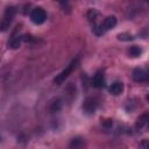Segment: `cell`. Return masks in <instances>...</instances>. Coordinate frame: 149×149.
I'll use <instances>...</instances> for the list:
<instances>
[{"label":"cell","instance_id":"1","mask_svg":"<svg viewBox=\"0 0 149 149\" xmlns=\"http://www.w3.org/2000/svg\"><path fill=\"white\" fill-rule=\"evenodd\" d=\"M115 26H116V17L114 15H109V16L105 17L101 23H99L95 27H93V30H94V33L97 35H102L107 30L113 29Z\"/></svg>","mask_w":149,"mask_h":149},{"label":"cell","instance_id":"2","mask_svg":"<svg viewBox=\"0 0 149 149\" xmlns=\"http://www.w3.org/2000/svg\"><path fill=\"white\" fill-rule=\"evenodd\" d=\"M78 63H79V59L78 58H74V59H72L71 61V63L59 73V74H57L56 77H55V79H54V83L55 84H57V85H61V84H63L64 81H65V79L73 72V70L77 68V65H78Z\"/></svg>","mask_w":149,"mask_h":149},{"label":"cell","instance_id":"3","mask_svg":"<svg viewBox=\"0 0 149 149\" xmlns=\"http://www.w3.org/2000/svg\"><path fill=\"white\" fill-rule=\"evenodd\" d=\"M15 13H16V9H15L14 6H9V7L6 8V10L3 13V16L0 20V31H6L9 28L14 16H15Z\"/></svg>","mask_w":149,"mask_h":149},{"label":"cell","instance_id":"4","mask_svg":"<svg viewBox=\"0 0 149 149\" xmlns=\"http://www.w3.org/2000/svg\"><path fill=\"white\" fill-rule=\"evenodd\" d=\"M30 20L35 24H42L47 20V13L42 7H36L30 13Z\"/></svg>","mask_w":149,"mask_h":149},{"label":"cell","instance_id":"5","mask_svg":"<svg viewBox=\"0 0 149 149\" xmlns=\"http://www.w3.org/2000/svg\"><path fill=\"white\" fill-rule=\"evenodd\" d=\"M97 107H98V102H97V100L94 99V98H92V97H87L85 100H84V102H83V106H81V108H83V112L85 113V114H93L95 111H97Z\"/></svg>","mask_w":149,"mask_h":149},{"label":"cell","instance_id":"6","mask_svg":"<svg viewBox=\"0 0 149 149\" xmlns=\"http://www.w3.org/2000/svg\"><path fill=\"white\" fill-rule=\"evenodd\" d=\"M27 37H28L27 35L13 34V35H12V37H10V40L8 41L7 45H8V48H10V49H17V48L22 44V42H23V41H27V40H28Z\"/></svg>","mask_w":149,"mask_h":149},{"label":"cell","instance_id":"7","mask_svg":"<svg viewBox=\"0 0 149 149\" xmlns=\"http://www.w3.org/2000/svg\"><path fill=\"white\" fill-rule=\"evenodd\" d=\"M132 77L135 81L137 83H143V81H147L148 78H149V74H148V71L146 69H142V68H136L133 70L132 72Z\"/></svg>","mask_w":149,"mask_h":149},{"label":"cell","instance_id":"8","mask_svg":"<svg viewBox=\"0 0 149 149\" xmlns=\"http://www.w3.org/2000/svg\"><path fill=\"white\" fill-rule=\"evenodd\" d=\"M92 86L95 88H101L105 86V74L102 70H98L92 78Z\"/></svg>","mask_w":149,"mask_h":149},{"label":"cell","instance_id":"9","mask_svg":"<svg viewBox=\"0 0 149 149\" xmlns=\"http://www.w3.org/2000/svg\"><path fill=\"white\" fill-rule=\"evenodd\" d=\"M109 92L113 94V95H119V94H121L122 93V91H123V84L121 83V81H114V83H112V85L109 86Z\"/></svg>","mask_w":149,"mask_h":149},{"label":"cell","instance_id":"10","mask_svg":"<svg viewBox=\"0 0 149 149\" xmlns=\"http://www.w3.org/2000/svg\"><path fill=\"white\" fill-rule=\"evenodd\" d=\"M83 146H84V139L80 136H76V137L71 139V141L69 143V147L71 149H80Z\"/></svg>","mask_w":149,"mask_h":149},{"label":"cell","instance_id":"11","mask_svg":"<svg viewBox=\"0 0 149 149\" xmlns=\"http://www.w3.org/2000/svg\"><path fill=\"white\" fill-rule=\"evenodd\" d=\"M148 121H149L148 113L142 114V115L137 119V121H136V128H137V129H142V128H144V127L148 125Z\"/></svg>","mask_w":149,"mask_h":149},{"label":"cell","instance_id":"12","mask_svg":"<svg viewBox=\"0 0 149 149\" xmlns=\"http://www.w3.org/2000/svg\"><path fill=\"white\" fill-rule=\"evenodd\" d=\"M98 16H99V12H98L97 9H90V10L87 12V19H88V21L93 24V27H95L97 24H99V23H97Z\"/></svg>","mask_w":149,"mask_h":149},{"label":"cell","instance_id":"13","mask_svg":"<svg viewBox=\"0 0 149 149\" xmlns=\"http://www.w3.org/2000/svg\"><path fill=\"white\" fill-rule=\"evenodd\" d=\"M128 55L130 57H134V58L135 57H139V56L142 55V49L139 45H132L129 48V50H128Z\"/></svg>","mask_w":149,"mask_h":149},{"label":"cell","instance_id":"14","mask_svg":"<svg viewBox=\"0 0 149 149\" xmlns=\"http://www.w3.org/2000/svg\"><path fill=\"white\" fill-rule=\"evenodd\" d=\"M133 38V35H130L129 33H121L118 35V40L120 41H132Z\"/></svg>","mask_w":149,"mask_h":149},{"label":"cell","instance_id":"15","mask_svg":"<svg viewBox=\"0 0 149 149\" xmlns=\"http://www.w3.org/2000/svg\"><path fill=\"white\" fill-rule=\"evenodd\" d=\"M61 108H62V102H61L59 100L54 101V102L51 104V106H50V111H51V112H58Z\"/></svg>","mask_w":149,"mask_h":149},{"label":"cell","instance_id":"16","mask_svg":"<svg viewBox=\"0 0 149 149\" xmlns=\"http://www.w3.org/2000/svg\"><path fill=\"white\" fill-rule=\"evenodd\" d=\"M102 126L106 127V128H111V127L113 126V121H112L111 119H107V120H105V121L102 122Z\"/></svg>","mask_w":149,"mask_h":149},{"label":"cell","instance_id":"17","mask_svg":"<svg viewBox=\"0 0 149 149\" xmlns=\"http://www.w3.org/2000/svg\"><path fill=\"white\" fill-rule=\"evenodd\" d=\"M139 148H140V149H148V140H143V141L140 143Z\"/></svg>","mask_w":149,"mask_h":149}]
</instances>
